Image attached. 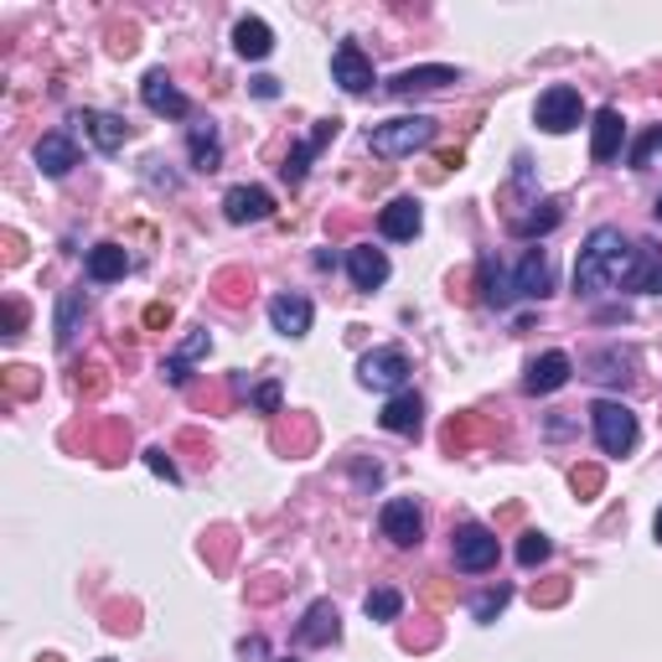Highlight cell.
<instances>
[{"mask_svg": "<svg viewBox=\"0 0 662 662\" xmlns=\"http://www.w3.org/2000/svg\"><path fill=\"white\" fill-rule=\"evenodd\" d=\"M631 264H637V243H627L621 228H595L585 238V249L575 259V295H600V290L611 285H627Z\"/></svg>", "mask_w": 662, "mask_h": 662, "instance_id": "1", "label": "cell"}, {"mask_svg": "<svg viewBox=\"0 0 662 662\" xmlns=\"http://www.w3.org/2000/svg\"><path fill=\"white\" fill-rule=\"evenodd\" d=\"M430 140H435V119L404 115V119H389V124H373L368 145H373V155H383V161H404V155L425 151Z\"/></svg>", "mask_w": 662, "mask_h": 662, "instance_id": "2", "label": "cell"}, {"mask_svg": "<svg viewBox=\"0 0 662 662\" xmlns=\"http://www.w3.org/2000/svg\"><path fill=\"white\" fill-rule=\"evenodd\" d=\"M590 425H595V445L606 451V456H627L631 445H637V414L627 404H616V399H600L590 409Z\"/></svg>", "mask_w": 662, "mask_h": 662, "instance_id": "3", "label": "cell"}, {"mask_svg": "<svg viewBox=\"0 0 662 662\" xmlns=\"http://www.w3.org/2000/svg\"><path fill=\"white\" fill-rule=\"evenodd\" d=\"M533 119H539V130H549V135H569L579 119H585V99H579V88H569V84L544 88Z\"/></svg>", "mask_w": 662, "mask_h": 662, "instance_id": "4", "label": "cell"}, {"mask_svg": "<svg viewBox=\"0 0 662 662\" xmlns=\"http://www.w3.org/2000/svg\"><path fill=\"white\" fill-rule=\"evenodd\" d=\"M357 383L362 389H378V393H404L409 383V357L404 347H378L357 362Z\"/></svg>", "mask_w": 662, "mask_h": 662, "instance_id": "5", "label": "cell"}, {"mask_svg": "<svg viewBox=\"0 0 662 662\" xmlns=\"http://www.w3.org/2000/svg\"><path fill=\"white\" fill-rule=\"evenodd\" d=\"M451 554H456V569H466V575H487L502 549H497V533H492V528L466 523V528H456V539H451Z\"/></svg>", "mask_w": 662, "mask_h": 662, "instance_id": "6", "label": "cell"}, {"mask_svg": "<svg viewBox=\"0 0 662 662\" xmlns=\"http://www.w3.org/2000/svg\"><path fill=\"white\" fill-rule=\"evenodd\" d=\"M378 528H383V539H389L393 549H414L425 539V512H420L414 497H389L383 512H378Z\"/></svg>", "mask_w": 662, "mask_h": 662, "instance_id": "7", "label": "cell"}, {"mask_svg": "<svg viewBox=\"0 0 662 662\" xmlns=\"http://www.w3.org/2000/svg\"><path fill=\"white\" fill-rule=\"evenodd\" d=\"M140 99H145V109L161 119H187L192 115V99L182 94V88L166 78V68H155L145 73V84H140Z\"/></svg>", "mask_w": 662, "mask_h": 662, "instance_id": "8", "label": "cell"}, {"mask_svg": "<svg viewBox=\"0 0 662 662\" xmlns=\"http://www.w3.org/2000/svg\"><path fill=\"white\" fill-rule=\"evenodd\" d=\"M549 290H554V264H549L544 249H528L523 264L512 270V295L518 301H544Z\"/></svg>", "mask_w": 662, "mask_h": 662, "instance_id": "9", "label": "cell"}, {"mask_svg": "<svg viewBox=\"0 0 662 662\" xmlns=\"http://www.w3.org/2000/svg\"><path fill=\"white\" fill-rule=\"evenodd\" d=\"M337 130H341V119H316V130H311V135L285 155V166H280V176H285L290 187H301V182H306V171H311V161H316V151H322V145H326L332 135H337Z\"/></svg>", "mask_w": 662, "mask_h": 662, "instance_id": "10", "label": "cell"}, {"mask_svg": "<svg viewBox=\"0 0 662 662\" xmlns=\"http://www.w3.org/2000/svg\"><path fill=\"white\" fill-rule=\"evenodd\" d=\"M341 637V616L332 600H311L306 616H301V627H295V642L301 647H332Z\"/></svg>", "mask_w": 662, "mask_h": 662, "instance_id": "11", "label": "cell"}, {"mask_svg": "<svg viewBox=\"0 0 662 662\" xmlns=\"http://www.w3.org/2000/svg\"><path fill=\"white\" fill-rule=\"evenodd\" d=\"M332 78H337L347 94H368V88H373V63L362 57L357 42H337V52H332Z\"/></svg>", "mask_w": 662, "mask_h": 662, "instance_id": "12", "label": "cell"}, {"mask_svg": "<svg viewBox=\"0 0 662 662\" xmlns=\"http://www.w3.org/2000/svg\"><path fill=\"white\" fill-rule=\"evenodd\" d=\"M420 228H425V207L414 203V197H393V203L378 213V234L393 238V243H409Z\"/></svg>", "mask_w": 662, "mask_h": 662, "instance_id": "13", "label": "cell"}, {"mask_svg": "<svg viewBox=\"0 0 662 662\" xmlns=\"http://www.w3.org/2000/svg\"><path fill=\"white\" fill-rule=\"evenodd\" d=\"M621 145H627V119H621V109H600L595 115V135H590V161L595 166H606V161H616L621 155Z\"/></svg>", "mask_w": 662, "mask_h": 662, "instance_id": "14", "label": "cell"}, {"mask_svg": "<svg viewBox=\"0 0 662 662\" xmlns=\"http://www.w3.org/2000/svg\"><path fill=\"white\" fill-rule=\"evenodd\" d=\"M569 373H575L569 352H544V357H533V362H528L523 389L528 393H554V389H564V383H569Z\"/></svg>", "mask_w": 662, "mask_h": 662, "instance_id": "15", "label": "cell"}, {"mask_svg": "<svg viewBox=\"0 0 662 662\" xmlns=\"http://www.w3.org/2000/svg\"><path fill=\"white\" fill-rule=\"evenodd\" d=\"M274 213V197L264 187H228L223 197V218L228 223H264Z\"/></svg>", "mask_w": 662, "mask_h": 662, "instance_id": "16", "label": "cell"}, {"mask_svg": "<svg viewBox=\"0 0 662 662\" xmlns=\"http://www.w3.org/2000/svg\"><path fill=\"white\" fill-rule=\"evenodd\" d=\"M445 84H460L456 68H445V63H425V68H404L389 78V94H430V88H445Z\"/></svg>", "mask_w": 662, "mask_h": 662, "instance_id": "17", "label": "cell"}, {"mask_svg": "<svg viewBox=\"0 0 662 662\" xmlns=\"http://www.w3.org/2000/svg\"><path fill=\"white\" fill-rule=\"evenodd\" d=\"M378 425L389 430V435H414V430L425 425V399L420 393H393L389 404H383V414H378Z\"/></svg>", "mask_w": 662, "mask_h": 662, "instance_id": "18", "label": "cell"}, {"mask_svg": "<svg viewBox=\"0 0 662 662\" xmlns=\"http://www.w3.org/2000/svg\"><path fill=\"white\" fill-rule=\"evenodd\" d=\"M78 124H84L88 140H94L104 155L124 151V140H130V124H124L119 115H104V109H84V115H78Z\"/></svg>", "mask_w": 662, "mask_h": 662, "instance_id": "19", "label": "cell"}, {"mask_svg": "<svg viewBox=\"0 0 662 662\" xmlns=\"http://www.w3.org/2000/svg\"><path fill=\"white\" fill-rule=\"evenodd\" d=\"M347 274H352L357 290H378L383 280H389V254L373 249V243H357L352 254H347Z\"/></svg>", "mask_w": 662, "mask_h": 662, "instance_id": "20", "label": "cell"}, {"mask_svg": "<svg viewBox=\"0 0 662 662\" xmlns=\"http://www.w3.org/2000/svg\"><path fill=\"white\" fill-rule=\"evenodd\" d=\"M311 301L306 295H274L270 301V322H274V332H285V337H306L311 332Z\"/></svg>", "mask_w": 662, "mask_h": 662, "instance_id": "21", "label": "cell"}, {"mask_svg": "<svg viewBox=\"0 0 662 662\" xmlns=\"http://www.w3.org/2000/svg\"><path fill=\"white\" fill-rule=\"evenodd\" d=\"M36 166L47 171V176H68L73 166H78V145H73V135H42L36 140Z\"/></svg>", "mask_w": 662, "mask_h": 662, "instance_id": "22", "label": "cell"}, {"mask_svg": "<svg viewBox=\"0 0 662 662\" xmlns=\"http://www.w3.org/2000/svg\"><path fill=\"white\" fill-rule=\"evenodd\" d=\"M124 274H130V254H124L119 243H94V249H88V280H94V285H115Z\"/></svg>", "mask_w": 662, "mask_h": 662, "instance_id": "23", "label": "cell"}, {"mask_svg": "<svg viewBox=\"0 0 662 662\" xmlns=\"http://www.w3.org/2000/svg\"><path fill=\"white\" fill-rule=\"evenodd\" d=\"M627 290H637V295H662V259L652 243H637V264H631V274H627Z\"/></svg>", "mask_w": 662, "mask_h": 662, "instance_id": "24", "label": "cell"}, {"mask_svg": "<svg viewBox=\"0 0 662 662\" xmlns=\"http://www.w3.org/2000/svg\"><path fill=\"white\" fill-rule=\"evenodd\" d=\"M187 151H192V166H197V171H218V161H223V140H218V124H213V119L192 124Z\"/></svg>", "mask_w": 662, "mask_h": 662, "instance_id": "25", "label": "cell"}, {"mask_svg": "<svg viewBox=\"0 0 662 662\" xmlns=\"http://www.w3.org/2000/svg\"><path fill=\"white\" fill-rule=\"evenodd\" d=\"M234 47H238V57H254L259 63V57H270L274 52V32L259 17H243L234 26Z\"/></svg>", "mask_w": 662, "mask_h": 662, "instance_id": "26", "label": "cell"}, {"mask_svg": "<svg viewBox=\"0 0 662 662\" xmlns=\"http://www.w3.org/2000/svg\"><path fill=\"white\" fill-rule=\"evenodd\" d=\"M481 301H487V306H497V311L518 301V295H512V280L502 274V264H497L492 254L481 259Z\"/></svg>", "mask_w": 662, "mask_h": 662, "instance_id": "27", "label": "cell"}, {"mask_svg": "<svg viewBox=\"0 0 662 662\" xmlns=\"http://www.w3.org/2000/svg\"><path fill=\"white\" fill-rule=\"evenodd\" d=\"M533 207H539V213H528V218H512V234H518V238H539V234H549V228H560L564 203L544 197V203H533Z\"/></svg>", "mask_w": 662, "mask_h": 662, "instance_id": "28", "label": "cell"}, {"mask_svg": "<svg viewBox=\"0 0 662 662\" xmlns=\"http://www.w3.org/2000/svg\"><path fill=\"white\" fill-rule=\"evenodd\" d=\"M78 316H84V290H63V301H57V347H73Z\"/></svg>", "mask_w": 662, "mask_h": 662, "instance_id": "29", "label": "cell"}, {"mask_svg": "<svg viewBox=\"0 0 662 662\" xmlns=\"http://www.w3.org/2000/svg\"><path fill=\"white\" fill-rule=\"evenodd\" d=\"M362 611H368V621H399V611H404V595L393 590V585H378V590H368Z\"/></svg>", "mask_w": 662, "mask_h": 662, "instance_id": "30", "label": "cell"}, {"mask_svg": "<svg viewBox=\"0 0 662 662\" xmlns=\"http://www.w3.org/2000/svg\"><path fill=\"white\" fill-rule=\"evenodd\" d=\"M627 368H631V357L627 352H595L590 357V378L595 383H627Z\"/></svg>", "mask_w": 662, "mask_h": 662, "instance_id": "31", "label": "cell"}, {"mask_svg": "<svg viewBox=\"0 0 662 662\" xmlns=\"http://www.w3.org/2000/svg\"><path fill=\"white\" fill-rule=\"evenodd\" d=\"M549 533H523V544H518V564H528V569H533V564H544L549 560Z\"/></svg>", "mask_w": 662, "mask_h": 662, "instance_id": "32", "label": "cell"}, {"mask_svg": "<svg viewBox=\"0 0 662 662\" xmlns=\"http://www.w3.org/2000/svg\"><path fill=\"white\" fill-rule=\"evenodd\" d=\"M508 585H497V590L492 595H481V600H476V621H492V616L497 611H502V606H508Z\"/></svg>", "mask_w": 662, "mask_h": 662, "instance_id": "33", "label": "cell"}, {"mask_svg": "<svg viewBox=\"0 0 662 662\" xmlns=\"http://www.w3.org/2000/svg\"><path fill=\"white\" fill-rule=\"evenodd\" d=\"M658 145H662V124H652V130H647V135L637 140V145H631V166L642 171V166H647V155L658 151Z\"/></svg>", "mask_w": 662, "mask_h": 662, "instance_id": "34", "label": "cell"}, {"mask_svg": "<svg viewBox=\"0 0 662 662\" xmlns=\"http://www.w3.org/2000/svg\"><path fill=\"white\" fill-rule=\"evenodd\" d=\"M207 347H213V337H207V332H192V337H182V347H176V362H192V357H207Z\"/></svg>", "mask_w": 662, "mask_h": 662, "instance_id": "35", "label": "cell"}, {"mask_svg": "<svg viewBox=\"0 0 662 662\" xmlns=\"http://www.w3.org/2000/svg\"><path fill=\"white\" fill-rule=\"evenodd\" d=\"M254 409L259 414H280V383H274V378L254 389Z\"/></svg>", "mask_w": 662, "mask_h": 662, "instance_id": "36", "label": "cell"}, {"mask_svg": "<svg viewBox=\"0 0 662 662\" xmlns=\"http://www.w3.org/2000/svg\"><path fill=\"white\" fill-rule=\"evenodd\" d=\"M21 326H26V306H21V301H6V337H21Z\"/></svg>", "mask_w": 662, "mask_h": 662, "instance_id": "37", "label": "cell"}, {"mask_svg": "<svg viewBox=\"0 0 662 662\" xmlns=\"http://www.w3.org/2000/svg\"><path fill=\"white\" fill-rule=\"evenodd\" d=\"M145 466H151L155 476H166V481H176V466H171L166 451H145Z\"/></svg>", "mask_w": 662, "mask_h": 662, "instance_id": "38", "label": "cell"}, {"mask_svg": "<svg viewBox=\"0 0 662 662\" xmlns=\"http://www.w3.org/2000/svg\"><path fill=\"white\" fill-rule=\"evenodd\" d=\"M254 94L259 99H274V94H280V78H254Z\"/></svg>", "mask_w": 662, "mask_h": 662, "instance_id": "39", "label": "cell"}, {"mask_svg": "<svg viewBox=\"0 0 662 662\" xmlns=\"http://www.w3.org/2000/svg\"><path fill=\"white\" fill-rule=\"evenodd\" d=\"M575 487H579V492H595V487H600V476H595V471H575Z\"/></svg>", "mask_w": 662, "mask_h": 662, "instance_id": "40", "label": "cell"}, {"mask_svg": "<svg viewBox=\"0 0 662 662\" xmlns=\"http://www.w3.org/2000/svg\"><path fill=\"white\" fill-rule=\"evenodd\" d=\"M145 322H151V326H166L171 311H166V306H151V311H145Z\"/></svg>", "mask_w": 662, "mask_h": 662, "instance_id": "41", "label": "cell"}, {"mask_svg": "<svg viewBox=\"0 0 662 662\" xmlns=\"http://www.w3.org/2000/svg\"><path fill=\"white\" fill-rule=\"evenodd\" d=\"M652 533H658V544H662V508H658V518H652Z\"/></svg>", "mask_w": 662, "mask_h": 662, "instance_id": "42", "label": "cell"}, {"mask_svg": "<svg viewBox=\"0 0 662 662\" xmlns=\"http://www.w3.org/2000/svg\"><path fill=\"white\" fill-rule=\"evenodd\" d=\"M658 218H662V197H658Z\"/></svg>", "mask_w": 662, "mask_h": 662, "instance_id": "43", "label": "cell"}, {"mask_svg": "<svg viewBox=\"0 0 662 662\" xmlns=\"http://www.w3.org/2000/svg\"><path fill=\"white\" fill-rule=\"evenodd\" d=\"M42 662H57V658H42Z\"/></svg>", "mask_w": 662, "mask_h": 662, "instance_id": "44", "label": "cell"}, {"mask_svg": "<svg viewBox=\"0 0 662 662\" xmlns=\"http://www.w3.org/2000/svg\"><path fill=\"white\" fill-rule=\"evenodd\" d=\"M280 662H295V658H280Z\"/></svg>", "mask_w": 662, "mask_h": 662, "instance_id": "45", "label": "cell"}]
</instances>
